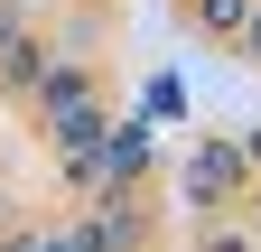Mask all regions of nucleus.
<instances>
[{
  "label": "nucleus",
  "mask_w": 261,
  "mask_h": 252,
  "mask_svg": "<svg viewBox=\"0 0 261 252\" xmlns=\"http://www.w3.org/2000/svg\"><path fill=\"white\" fill-rule=\"evenodd\" d=\"M252 47H261V19H252Z\"/></svg>",
  "instance_id": "obj_1"
}]
</instances>
